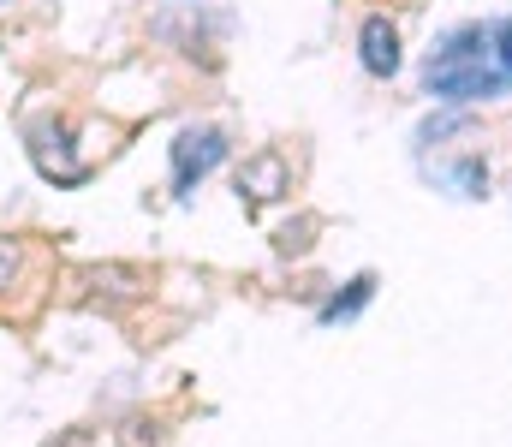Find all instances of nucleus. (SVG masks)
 I'll return each mask as SVG.
<instances>
[{"label": "nucleus", "mask_w": 512, "mask_h": 447, "mask_svg": "<svg viewBox=\"0 0 512 447\" xmlns=\"http://www.w3.org/2000/svg\"><path fill=\"white\" fill-rule=\"evenodd\" d=\"M512 78L501 66V42L489 24H459L423 66V90L441 96V102H483V96H501Z\"/></svg>", "instance_id": "nucleus-1"}, {"label": "nucleus", "mask_w": 512, "mask_h": 447, "mask_svg": "<svg viewBox=\"0 0 512 447\" xmlns=\"http://www.w3.org/2000/svg\"><path fill=\"white\" fill-rule=\"evenodd\" d=\"M221 155H227V138H221V132H209V126H203V132H197V126L179 132V144H173V191L185 197L203 173L221 167Z\"/></svg>", "instance_id": "nucleus-2"}, {"label": "nucleus", "mask_w": 512, "mask_h": 447, "mask_svg": "<svg viewBox=\"0 0 512 447\" xmlns=\"http://www.w3.org/2000/svg\"><path fill=\"white\" fill-rule=\"evenodd\" d=\"M358 54H364V72H370V78H393V72H399V30L387 24L382 12L364 18V30H358Z\"/></svg>", "instance_id": "nucleus-3"}, {"label": "nucleus", "mask_w": 512, "mask_h": 447, "mask_svg": "<svg viewBox=\"0 0 512 447\" xmlns=\"http://www.w3.org/2000/svg\"><path fill=\"white\" fill-rule=\"evenodd\" d=\"M239 191H251L256 203L280 197V191H286V161H280V155H256V161H245V173H239Z\"/></svg>", "instance_id": "nucleus-4"}, {"label": "nucleus", "mask_w": 512, "mask_h": 447, "mask_svg": "<svg viewBox=\"0 0 512 447\" xmlns=\"http://www.w3.org/2000/svg\"><path fill=\"white\" fill-rule=\"evenodd\" d=\"M370 293H376V281H370V275H358L346 298H328V304H322V328H334V322H352V316L370 304Z\"/></svg>", "instance_id": "nucleus-5"}, {"label": "nucleus", "mask_w": 512, "mask_h": 447, "mask_svg": "<svg viewBox=\"0 0 512 447\" xmlns=\"http://www.w3.org/2000/svg\"><path fill=\"white\" fill-rule=\"evenodd\" d=\"M12 269H18V245H12V239H0V287L12 281Z\"/></svg>", "instance_id": "nucleus-6"}, {"label": "nucleus", "mask_w": 512, "mask_h": 447, "mask_svg": "<svg viewBox=\"0 0 512 447\" xmlns=\"http://www.w3.org/2000/svg\"><path fill=\"white\" fill-rule=\"evenodd\" d=\"M495 42H501V66H507V78H512V18L495 30Z\"/></svg>", "instance_id": "nucleus-7"}]
</instances>
